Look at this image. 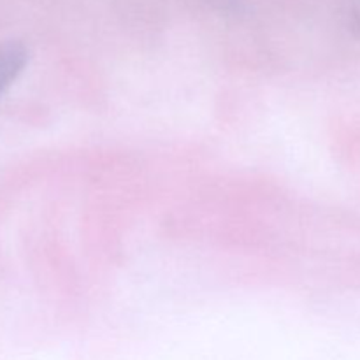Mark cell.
Returning <instances> with one entry per match:
<instances>
[{"label": "cell", "mask_w": 360, "mask_h": 360, "mask_svg": "<svg viewBox=\"0 0 360 360\" xmlns=\"http://www.w3.org/2000/svg\"><path fill=\"white\" fill-rule=\"evenodd\" d=\"M28 62V51L20 42L0 46V97L18 79Z\"/></svg>", "instance_id": "6da1fadb"}]
</instances>
